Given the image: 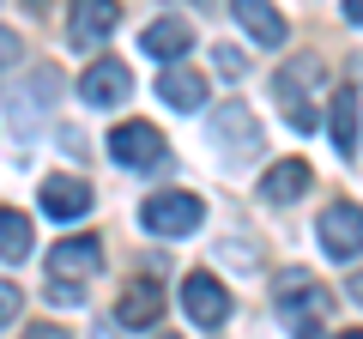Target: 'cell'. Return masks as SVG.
<instances>
[{"mask_svg":"<svg viewBox=\"0 0 363 339\" xmlns=\"http://www.w3.org/2000/svg\"><path fill=\"white\" fill-rule=\"evenodd\" d=\"M116 18H121V6H109V0H85V6H73V49H97V43L116 30Z\"/></svg>","mask_w":363,"mask_h":339,"instance_id":"cell-12","label":"cell"},{"mask_svg":"<svg viewBox=\"0 0 363 339\" xmlns=\"http://www.w3.org/2000/svg\"><path fill=\"white\" fill-rule=\"evenodd\" d=\"M157 97H164L169 109H200L206 104V79L194 73V67H164V79H157Z\"/></svg>","mask_w":363,"mask_h":339,"instance_id":"cell-13","label":"cell"},{"mask_svg":"<svg viewBox=\"0 0 363 339\" xmlns=\"http://www.w3.org/2000/svg\"><path fill=\"white\" fill-rule=\"evenodd\" d=\"M230 13L242 18V30H248V37H255V43H267V49H279V43H285V18L272 13L267 0H236Z\"/></svg>","mask_w":363,"mask_h":339,"instance_id":"cell-15","label":"cell"},{"mask_svg":"<svg viewBox=\"0 0 363 339\" xmlns=\"http://www.w3.org/2000/svg\"><path fill=\"white\" fill-rule=\"evenodd\" d=\"M49 303H55V309H79L85 297H79V285H61V279H55V285H49Z\"/></svg>","mask_w":363,"mask_h":339,"instance_id":"cell-20","label":"cell"},{"mask_svg":"<svg viewBox=\"0 0 363 339\" xmlns=\"http://www.w3.org/2000/svg\"><path fill=\"white\" fill-rule=\"evenodd\" d=\"M303 188H309V164L303 157H285V164H272L267 176H260V200H303Z\"/></svg>","mask_w":363,"mask_h":339,"instance_id":"cell-14","label":"cell"},{"mask_svg":"<svg viewBox=\"0 0 363 339\" xmlns=\"http://www.w3.org/2000/svg\"><path fill=\"white\" fill-rule=\"evenodd\" d=\"M218 67H224V73H230V79H242V73H248L242 49H230V43H218Z\"/></svg>","mask_w":363,"mask_h":339,"instance_id":"cell-19","label":"cell"},{"mask_svg":"<svg viewBox=\"0 0 363 339\" xmlns=\"http://www.w3.org/2000/svg\"><path fill=\"white\" fill-rule=\"evenodd\" d=\"M212 145H218L230 164H242V157L260 152V121L248 104H218V116H212Z\"/></svg>","mask_w":363,"mask_h":339,"instance_id":"cell-3","label":"cell"},{"mask_svg":"<svg viewBox=\"0 0 363 339\" xmlns=\"http://www.w3.org/2000/svg\"><path fill=\"white\" fill-rule=\"evenodd\" d=\"M30 248H37L30 218H25V212H0V255H6V261H25Z\"/></svg>","mask_w":363,"mask_h":339,"instance_id":"cell-17","label":"cell"},{"mask_svg":"<svg viewBox=\"0 0 363 339\" xmlns=\"http://www.w3.org/2000/svg\"><path fill=\"white\" fill-rule=\"evenodd\" d=\"M357 97H351V91H333V145H339V152H357Z\"/></svg>","mask_w":363,"mask_h":339,"instance_id":"cell-18","label":"cell"},{"mask_svg":"<svg viewBox=\"0 0 363 339\" xmlns=\"http://www.w3.org/2000/svg\"><path fill=\"white\" fill-rule=\"evenodd\" d=\"M315 85H321V61H315V55L285 61V67H279V79H272V97L285 104V121L297 133L315 128Z\"/></svg>","mask_w":363,"mask_h":339,"instance_id":"cell-1","label":"cell"},{"mask_svg":"<svg viewBox=\"0 0 363 339\" xmlns=\"http://www.w3.org/2000/svg\"><path fill=\"white\" fill-rule=\"evenodd\" d=\"M157 315H164V291H157L152 279H133L116 297V327H152Z\"/></svg>","mask_w":363,"mask_h":339,"instance_id":"cell-11","label":"cell"},{"mask_svg":"<svg viewBox=\"0 0 363 339\" xmlns=\"http://www.w3.org/2000/svg\"><path fill=\"white\" fill-rule=\"evenodd\" d=\"M279 291H285V297H279V309H285L291 321H321V309L333 303L309 273H285V279H279Z\"/></svg>","mask_w":363,"mask_h":339,"instance_id":"cell-10","label":"cell"},{"mask_svg":"<svg viewBox=\"0 0 363 339\" xmlns=\"http://www.w3.org/2000/svg\"><path fill=\"white\" fill-rule=\"evenodd\" d=\"M18 303H25V297H18V285H6V279H0V327L18 315Z\"/></svg>","mask_w":363,"mask_h":339,"instance_id":"cell-21","label":"cell"},{"mask_svg":"<svg viewBox=\"0 0 363 339\" xmlns=\"http://www.w3.org/2000/svg\"><path fill=\"white\" fill-rule=\"evenodd\" d=\"M345 18H351V25H363V0H345Z\"/></svg>","mask_w":363,"mask_h":339,"instance_id":"cell-24","label":"cell"},{"mask_svg":"<svg viewBox=\"0 0 363 339\" xmlns=\"http://www.w3.org/2000/svg\"><path fill=\"white\" fill-rule=\"evenodd\" d=\"M91 339H116V321H104V327H97V333H91Z\"/></svg>","mask_w":363,"mask_h":339,"instance_id":"cell-25","label":"cell"},{"mask_svg":"<svg viewBox=\"0 0 363 339\" xmlns=\"http://www.w3.org/2000/svg\"><path fill=\"white\" fill-rule=\"evenodd\" d=\"M109 157H116L121 170H152L157 157H164V133H157L152 121H121V128L109 133Z\"/></svg>","mask_w":363,"mask_h":339,"instance_id":"cell-5","label":"cell"},{"mask_svg":"<svg viewBox=\"0 0 363 339\" xmlns=\"http://www.w3.org/2000/svg\"><path fill=\"white\" fill-rule=\"evenodd\" d=\"M339 339H363V327H351V333H339Z\"/></svg>","mask_w":363,"mask_h":339,"instance_id":"cell-27","label":"cell"},{"mask_svg":"<svg viewBox=\"0 0 363 339\" xmlns=\"http://www.w3.org/2000/svg\"><path fill=\"white\" fill-rule=\"evenodd\" d=\"M351 303H363V273H357V279H351Z\"/></svg>","mask_w":363,"mask_h":339,"instance_id":"cell-26","label":"cell"},{"mask_svg":"<svg viewBox=\"0 0 363 339\" xmlns=\"http://www.w3.org/2000/svg\"><path fill=\"white\" fill-rule=\"evenodd\" d=\"M25 339H67V333H61V327H49V321H43V327H25Z\"/></svg>","mask_w":363,"mask_h":339,"instance_id":"cell-22","label":"cell"},{"mask_svg":"<svg viewBox=\"0 0 363 339\" xmlns=\"http://www.w3.org/2000/svg\"><path fill=\"white\" fill-rule=\"evenodd\" d=\"M37 200H43V212H49V218H85L97 194H91V182H85V176H49Z\"/></svg>","mask_w":363,"mask_h":339,"instance_id":"cell-9","label":"cell"},{"mask_svg":"<svg viewBox=\"0 0 363 339\" xmlns=\"http://www.w3.org/2000/svg\"><path fill=\"white\" fill-rule=\"evenodd\" d=\"M128 91H133V73L121 61H91L85 73H79V97H85L91 109H116Z\"/></svg>","mask_w":363,"mask_h":339,"instance_id":"cell-7","label":"cell"},{"mask_svg":"<svg viewBox=\"0 0 363 339\" xmlns=\"http://www.w3.org/2000/svg\"><path fill=\"white\" fill-rule=\"evenodd\" d=\"M200 218H206V206L188 188H164V194H152L140 206V224L152 236H188V230H200Z\"/></svg>","mask_w":363,"mask_h":339,"instance_id":"cell-2","label":"cell"},{"mask_svg":"<svg viewBox=\"0 0 363 339\" xmlns=\"http://www.w3.org/2000/svg\"><path fill=\"white\" fill-rule=\"evenodd\" d=\"M97 267H104V243H97V236H61V243L49 248V273L61 279V285L97 273Z\"/></svg>","mask_w":363,"mask_h":339,"instance_id":"cell-8","label":"cell"},{"mask_svg":"<svg viewBox=\"0 0 363 339\" xmlns=\"http://www.w3.org/2000/svg\"><path fill=\"white\" fill-rule=\"evenodd\" d=\"M182 309L194 315L200 327H224L230 321V291H224L212 273H188L182 279Z\"/></svg>","mask_w":363,"mask_h":339,"instance_id":"cell-6","label":"cell"},{"mask_svg":"<svg viewBox=\"0 0 363 339\" xmlns=\"http://www.w3.org/2000/svg\"><path fill=\"white\" fill-rule=\"evenodd\" d=\"M145 55H157V61H169L176 67V55L194 43V30H188V18H157V25H145Z\"/></svg>","mask_w":363,"mask_h":339,"instance_id":"cell-16","label":"cell"},{"mask_svg":"<svg viewBox=\"0 0 363 339\" xmlns=\"http://www.w3.org/2000/svg\"><path fill=\"white\" fill-rule=\"evenodd\" d=\"M321 248L333 261H357L363 255V206H345V200L321 206Z\"/></svg>","mask_w":363,"mask_h":339,"instance_id":"cell-4","label":"cell"},{"mask_svg":"<svg viewBox=\"0 0 363 339\" xmlns=\"http://www.w3.org/2000/svg\"><path fill=\"white\" fill-rule=\"evenodd\" d=\"M297 339H327V333H321V321H297Z\"/></svg>","mask_w":363,"mask_h":339,"instance_id":"cell-23","label":"cell"}]
</instances>
